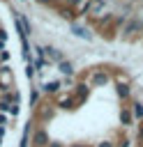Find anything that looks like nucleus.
I'll return each mask as SVG.
<instances>
[{"label":"nucleus","mask_w":143,"mask_h":147,"mask_svg":"<svg viewBox=\"0 0 143 147\" xmlns=\"http://www.w3.org/2000/svg\"><path fill=\"white\" fill-rule=\"evenodd\" d=\"M74 34H78V37H85V39H90V34L83 30V28H74Z\"/></svg>","instance_id":"f257e3e1"},{"label":"nucleus","mask_w":143,"mask_h":147,"mask_svg":"<svg viewBox=\"0 0 143 147\" xmlns=\"http://www.w3.org/2000/svg\"><path fill=\"white\" fill-rule=\"evenodd\" d=\"M60 71H62V74H72L74 69H72V64H67V62H62V64H60Z\"/></svg>","instance_id":"f03ea898"},{"label":"nucleus","mask_w":143,"mask_h":147,"mask_svg":"<svg viewBox=\"0 0 143 147\" xmlns=\"http://www.w3.org/2000/svg\"><path fill=\"white\" fill-rule=\"evenodd\" d=\"M35 142H37V145H44V142H46V133H37V136H35Z\"/></svg>","instance_id":"7ed1b4c3"},{"label":"nucleus","mask_w":143,"mask_h":147,"mask_svg":"<svg viewBox=\"0 0 143 147\" xmlns=\"http://www.w3.org/2000/svg\"><path fill=\"white\" fill-rule=\"evenodd\" d=\"M134 113H136V117H143V106H141V103H136V108H134Z\"/></svg>","instance_id":"20e7f679"},{"label":"nucleus","mask_w":143,"mask_h":147,"mask_svg":"<svg viewBox=\"0 0 143 147\" xmlns=\"http://www.w3.org/2000/svg\"><path fill=\"white\" fill-rule=\"evenodd\" d=\"M95 83H106V76H104V74H97V76H95Z\"/></svg>","instance_id":"39448f33"},{"label":"nucleus","mask_w":143,"mask_h":147,"mask_svg":"<svg viewBox=\"0 0 143 147\" xmlns=\"http://www.w3.org/2000/svg\"><path fill=\"white\" fill-rule=\"evenodd\" d=\"M46 90H48V92H55V90H58V83H48Z\"/></svg>","instance_id":"423d86ee"},{"label":"nucleus","mask_w":143,"mask_h":147,"mask_svg":"<svg viewBox=\"0 0 143 147\" xmlns=\"http://www.w3.org/2000/svg\"><path fill=\"white\" fill-rule=\"evenodd\" d=\"M118 92H120V94H122V96H127V87H125V85H122V83H120V85H118Z\"/></svg>","instance_id":"0eeeda50"},{"label":"nucleus","mask_w":143,"mask_h":147,"mask_svg":"<svg viewBox=\"0 0 143 147\" xmlns=\"http://www.w3.org/2000/svg\"><path fill=\"white\" fill-rule=\"evenodd\" d=\"M99 147H111V145H108V142H101V145H99Z\"/></svg>","instance_id":"6e6552de"}]
</instances>
